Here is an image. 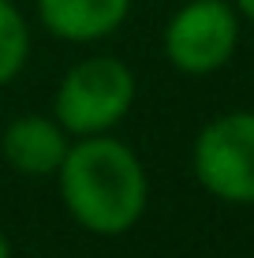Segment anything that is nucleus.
Listing matches in <instances>:
<instances>
[{
    "label": "nucleus",
    "instance_id": "nucleus-1",
    "mask_svg": "<svg viewBox=\"0 0 254 258\" xmlns=\"http://www.w3.org/2000/svg\"><path fill=\"white\" fill-rule=\"evenodd\" d=\"M56 172L64 206L82 228L98 236H120L138 225L150 199L146 168L109 131L86 135L78 146H67Z\"/></svg>",
    "mask_w": 254,
    "mask_h": 258
},
{
    "label": "nucleus",
    "instance_id": "nucleus-2",
    "mask_svg": "<svg viewBox=\"0 0 254 258\" xmlns=\"http://www.w3.org/2000/svg\"><path fill=\"white\" fill-rule=\"evenodd\" d=\"M135 101V75L116 56L75 64L56 90V123L71 135H105L127 116Z\"/></svg>",
    "mask_w": 254,
    "mask_h": 258
},
{
    "label": "nucleus",
    "instance_id": "nucleus-3",
    "mask_svg": "<svg viewBox=\"0 0 254 258\" xmlns=\"http://www.w3.org/2000/svg\"><path fill=\"white\" fill-rule=\"evenodd\" d=\"M198 183L224 202H254V112H228L206 123L195 142Z\"/></svg>",
    "mask_w": 254,
    "mask_h": 258
},
{
    "label": "nucleus",
    "instance_id": "nucleus-4",
    "mask_svg": "<svg viewBox=\"0 0 254 258\" xmlns=\"http://www.w3.org/2000/svg\"><path fill=\"white\" fill-rule=\"evenodd\" d=\"M239 41L235 12L224 0H191L164 30V52L187 75H209L232 60Z\"/></svg>",
    "mask_w": 254,
    "mask_h": 258
},
{
    "label": "nucleus",
    "instance_id": "nucleus-5",
    "mask_svg": "<svg viewBox=\"0 0 254 258\" xmlns=\"http://www.w3.org/2000/svg\"><path fill=\"white\" fill-rule=\"evenodd\" d=\"M0 150H4V161L12 168H19L26 176H49L64 161L67 139L64 127L49 116H19L8 123Z\"/></svg>",
    "mask_w": 254,
    "mask_h": 258
},
{
    "label": "nucleus",
    "instance_id": "nucleus-6",
    "mask_svg": "<svg viewBox=\"0 0 254 258\" xmlns=\"http://www.w3.org/2000/svg\"><path fill=\"white\" fill-rule=\"evenodd\" d=\"M131 0H38L41 23L64 41H98L127 19Z\"/></svg>",
    "mask_w": 254,
    "mask_h": 258
},
{
    "label": "nucleus",
    "instance_id": "nucleus-7",
    "mask_svg": "<svg viewBox=\"0 0 254 258\" xmlns=\"http://www.w3.org/2000/svg\"><path fill=\"white\" fill-rule=\"evenodd\" d=\"M26 52H30V34H26L19 8L12 0H0V86L23 71Z\"/></svg>",
    "mask_w": 254,
    "mask_h": 258
},
{
    "label": "nucleus",
    "instance_id": "nucleus-8",
    "mask_svg": "<svg viewBox=\"0 0 254 258\" xmlns=\"http://www.w3.org/2000/svg\"><path fill=\"white\" fill-rule=\"evenodd\" d=\"M235 4H239V12L247 15V19H254V0H235Z\"/></svg>",
    "mask_w": 254,
    "mask_h": 258
},
{
    "label": "nucleus",
    "instance_id": "nucleus-9",
    "mask_svg": "<svg viewBox=\"0 0 254 258\" xmlns=\"http://www.w3.org/2000/svg\"><path fill=\"white\" fill-rule=\"evenodd\" d=\"M0 258H12V247H8V239H4V232H0Z\"/></svg>",
    "mask_w": 254,
    "mask_h": 258
}]
</instances>
